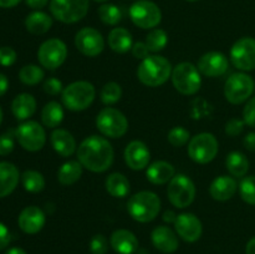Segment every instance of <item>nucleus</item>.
<instances>
[{
  "label": "nucleus",
  "mask_w": 255,
  "mask_h": 254,
  "mask_svg": "<svg viewBox=\"0 0 255 254\" xmlns=\"http://www.w3.org/2000/svg\"><path fill=\"white\" fill-rule=\"evenodd\" d=\"M25 2H26L27 6L31 7V9L40 10L42 9V7L46 6L49 0H25Z\"/></svg>",
  "instance_id": "obj_49"
},
{
  "label": "nucleus",
  "mask_w": 255,
  "mask_h": 254,
  "mask_svg": "<svg viewBox=\"0 0 255 254\" xmlns=\"http://www.w3.org/2000/svg\"><path fill=\"white\" fill-rule=\"evenodd\" d=\"M188 1H197V0H188Z\"/></svg>",
  "instance_id": "obj_57"
},
{
  "label": "nucleus",
  "mask_w": 255,
  "mask_h": 254,
  "mask_svg": "<svg viewBox=\"0 0 255 254\" xmlns=\"http://www.w3.org/2000/svg\"><path fill=\"white\" fill-rule=\"evenodd\" d=\"M232 64L242 71H252L255 69V39L242 37L237 40L231 49Z\"/></svg>",
  "instance_id": "obj_14"
},
{
  "label": "nucleus",
  "mask_w": 255,
  "mask_h": 254,
  "mask_svg": "<svg viewBox=\"0 0 255 254\" xmlns=\"http://www.w3.org/2000/svg\"><path fill=\"white\" fill-rule=\"evenodd\" d=\"M45 222H46L45 213L36 206H29L22 209L17 219L20 229L26 234L39 233L44 228Z\"/></svg>",
  "instance_id": "obj_19"
},
{
  "label": "nucleus",
  "mask_w": 255,
  "mask_h": 254,
  "mask_svg": "<svg viewBox=\"0 0 255 254\" xmlns=\"http://www.w3.org/2000/svg\"><path fill=\"white\" fill-rule=\"evenodd\" d=\"M176 169L166 161H156L146 171L147 179L153 184H166L174 177Z\"/></svg>",
  "instance_id": "obj_25"
},
{
  "label": "nucleus",
  "mask_w": 255,
  "mask_h": 254,
  "mask_svg": "<svg viewBox=\"0 0 255 254\" xmlns=\"http://www.w3.org/2000/svg\"><path fill=\"white\" fill-rule=\"evenodd\" d=\"M14 149V139L10 134L0 136V156H7Z\"/></svg>",
  "instance_id": "obj_45"
},
{
  "label": "nucleus",
  "mask_w": 255,
  "mask_h": 254,
  "mask_svg": "<svg viewBox=\"0 0 255 254\" xmlns=\"http://www.w3.org/2000/svg\"><path fill=\"white\" fill-rule=\"evenodd\" d=\"M101 101L105 105H114L120 101L122 96V89L116 82H107L101 90Z\"/></svg>",
  "instance_id": "obj_37"
},
{
  "label": "nucleus",
  "mask_w": 255,
  "mask_h": 254,
  "mask_svg": "<svg viewBox=\"0 0 255 254\" xmlns=\"http://www.w3.org/2000/svg\"><path fill=\"white\" fill-rule=\"evenodd\" d=\"M44 75L42 69L37 65H25L24 67L20 69L19 79L22 84L32 86V85L39 84L44 79Z\"/></svg>",
  "instance_id": "obj_34"
},
{
  "label": "nucleus",
  "mask_w": 255,
  "mask_h": 254,
  "mask_svg": "<svg viewBox=\"0 0 255 254\" xmlns=\"http://www.w3.org/2000/svg\"><path fill=\"white\" fill-rule=\"evenodd\" d=\"M11 111L20 121H25L36 111V100L30 94H20L12 100Z\"/></svg>",
  "instance_id": "obj_26"
},
{
  "label": "nucleus",
  "mask_w": 255,
  "mask_h": 254,
  "mask_svg": "<svg viewBox=\"0 0 255 254\" xmlns=\"http://www.w3.org/2000/svg\"><path fill=\"white\" fill-rule=\"evenodd\" d=\"M21 0H0V7H5V9H9V7L16 6Z\"/></svg>",
  "instance_id": "obj_51"
},
{
  "label": "nucleus",
  "mask_w": 255,
  "mask_h": 254,
  "mask_svg": "<svg viewBox=\"0 0 255 254\" xmlns=\"http://www.w3.org/2000/svg\"><path fill=\"white\" fill-rule=\"evenodd\" d=\"M109 46L119 54H125L132 49V35L124 27H115L109 34Z\"/></svg>",
  "instance_id": "obj_28"
},
{
  "label": "nucleus",
  "mask_w": 255,
  "mask_h": 254,
  "mask_svg": "<svg viewBox=\"0 0 255 254\" xmlns=\"http://www.w3.org/2000/svg\"><path fill=\"white\" fill-rule=\"evenodd\" d=\"M151 239L153 246L162 253L171 254L178 249V238L176 233L169 227L159 226L153 229L151 234Z\"/></svg>",
  "instance_id": "obj_20"
},
{
  "label": "nucleus",
  "mask_w": 255,
  "mask_h": 254,
  "mask_svg": "<svg viewBox=\"0 0 255 254\" xmlns=\"http://www.w3.org/2000/svg\"><path fill=\"white\" fill-rule=\"evenodd\" d=\"M244 121L238 119H232L226 125V133L231 137H236L242 133L244 128Z\"/></svg>",
  "instance_id": "obj_43"
},
{
  "label": "nucleus",
  "mask_w": 255,
  "mask_h": 254,
  "mask_svg": "<svg viewBox=\"0 0 255 254\" xmlns=\"http://www.w3.org/2000/svg\"><path fill=\"white\" fill-rule=\"evenodd\" d=\"M127 211L134 221L139 223L152 222L161 211V199L151 191H142L128 199Z\"/></svg>",
  "instance_id": "obj_3"
},
{
  "label": "nucleus",
  "mask_w": 255,
  "mask_h": 254,
  "mask_svg": "<svg viewBox=\"0 0 255 254\" xmlns=\"http://www.w3.org/2000/svg\"><path fill=\"white\" fill-rule=\"evenodd\" d=\"M9 89V81L4 74H0V97L5 94Z\"/></svg>",
  "instance_id": "obj_50"
},
{
  "label": "nucleus",
  "mask_w": 255,
  "mask_h": 254,
  "mask_svg": "<svg viewBox=\"0 0 255 254\" xmlns=\"http://www.w3.org/2000/svg\"><path fill=\"white\" fill-rule=\"evenodd\" d=\"M44 91L46 92L47 95H51V96L59 95L60 92L62 91V82L60 81V80L55 79V77L47 79L46 81L44 82Z\"/></svg>",
  "instance_id": "obj_44"
},
{
  "label": "nucleus",
  "mask_w": 255,
  "mask_h": 254,
  "mask_svg": "<svg viewBox=\"0 0 255 254\" xmlns=\"http://www.w3.org/2000/svg\"><path fill=\"white\" fill-rule=\"evenodd\" d=\"M189 131L183 127H173L168 132V142L174 147H182L189 141Z\"/></svg>",
  "instance_id": "obj_39"
},
{
  "label": "nucleus",
  "mask_w": 255,
  "mask_h": 254,
  "mask_svg": "<svg viewBox=\"0 0 255 254\" xmlns=\"http://www.w3.org/2000/svg\"><path fill=\"white\" fill-rule=\"evenodd\" d=\"M52 148L62 157H70L76 151V141L74 136L66 129H55L50 137Z\"/></svg>",
  "instance_id": "obj_24"
},
{
  "label": "nucleus",
  "mask_w": 255,
  "mask_h": 254,
  "mask_svg": "<svg viewBox=\"0 0 255 254\" xmlns=\"http://www.w3.org/2000/svg\"><path fill=\"white\" fill-rule=\"evenodd\" d=\"M5 254H26V252L24 249L19 248V247H14V248H10L9 251H6Z\"/></svg>",
  "instance_id": "obj_54"
},
{
  "label": "nucleus",
  "mask_w": 255,
  "mask_h": 254,
  "mask_svg": "<svg viewBox=\"0 0 255 254\" xmlns=\"http://www.w3.org/2000/svg\"><path fill=\"white\" fill-rule=\"evenodd\" d=\"M129 17L141 29H154L161 22L162 12L151 0H138L129 7Z\"/></svg>",
  "instance_id": "obj_10"
},
{
  "label": "nucleus",
  "mask_w": 255,
  "mask_h": 254,
  "mask_svg": "<svg viewBox=\"0 0 255 254\" xmlns=\"http://www.w3.org/2000/svg\"><path fill=\"white\" fill-rule=\"evenodd\" d=\"M101 21L106 25H117L122 19V12L114 4H102L97 10Z\"/></svg>",
  "instance_id": "obj_36"
},
{
  "label": "nucleus",
  "mask_w": 255,
  "mask_h": 254,
  "mask_svg": "<svg viewBox=\"0 0 255 254\" xmlns=\"http://www.w3.org/2000/svg\"><path fill=\"white\" fill-rule=\"evenodd\" d=\"M94 1H97V2H105V1H107V0H94Z\"/></svg>",
  "instance_id": "obj_56"
},
{
  "label": "nucleus",
  "mask_w": 255,
  "mask_h": 254,
  "mask_svg": "<svg viewBox=\"0 0 255 254\" xmlns=\"http://www.w3.org/2000/svg\"><path fill=\"white\" fill-rule=\"evenodd\" d=\"M219 144L216 137L208 132L198 133L192 137L188 144V154L194 162L201 164L209 163L216 158Z\"/></svg>",
  "instance_id": "obj_9"
},
{
  "label": "nucleus",
  "mask_w": 255,
  "mask_h": 254,
  "mask_svg": "<svg viewBox=\"0 0 255 254\" xmlns=\"http://www.w3.org/2000/svg\"><path fill=\"white\" fill-rule=\"evenodd\" d=\"M239 193L246 203L255 206V176L246 177L239 184Z\"/></svg>",
  "instance_id": "obj_38"
},
{
  "label": "nucleus",
  "mask_w": 255,
  "mask_h": 254,
  "mask_svg": "<svg viewBox=\"0 0 255 254\" xmlns=\"http://www.w3.org/2000/svg\"><path fill=\"white\" fill-rule=\"evenodd\" d=\"M177 219V214L172 211H167L163 216V221L168 222V223H174Z\"/></svg>",
  "instance_id": "obj_52"
},
{
  "label": "nucleus",
  "mask_w": 255,
  "mask_h": 254,
  "mask_svg": "<svg viewBox=\"0 0 255 254\" xmlns=\"http://www.w3.org/2000/svg\"><path fill=\"white\" fill-rule=\"evenodd\" d=\"M226 166L229 173L233 177H244L249 171V161L246 154L234 151L228 154L226 159Z\"/></svg>",
  "instance_id": "obj_31"
},
{
  "label": "nucleus",
  "mask_w": 255,
  "mask_h": 254,
  "mask_svg": "<svg viewBox=\"0 0 255 254\" xmlns=\"http://www.w3.org/2000/svg\"><path fill=\"white\" fill-rule=\"evenodd\" d=\"M237 189H238V184L233 177L221 176L212 182L209 187V193L212 198L216 201L224 202L231 199L236 194Z\"/></svg>",
  "instance_id": "obj_23"
},
{
  "label": "nucleus",
  "mask_w": 255,
  "mask_h": 254,
  "mask_svg": "<svg viewBox=\"0 0 255 254\" xmlns=\"http://www.w3.org/2000/svg\"><path fill=\"white\" fill-rule=\"evenodd\" d=\"M244 147H246L248 151L251 152H255V132H251V133L247 134L244 137Z\"/></svg>",
  "instance_id": "obj_48"
},
{
  "label": "nucleus",
  "mask_w": 255,
  "mask_h": 254,
  "mask_svg": "<svg viewBox=\"0 0 255 254\" xmlns=\"http://www.w3.org/2000/svg\"><path fill=\"white\" fill-rule=\"evenodd\" d=\"M172 75V65L166 57L151 55L142 60L137 70V77L148 87H158L163 85Z\"/></svg>",
  "instance_id": "obj_2"
},
{
  "label": "nucleus",
  "mask_w": 255,
  "mask_h": 254,
  "mask_svg": "<svg viewBox=\"0 0 255 254\" xmlns=\"http://www.w3.org/2000/svg\"><path fill=\"white\" fill-rule=\"evenodd\" d=\"M174 228L178 236L188 243L198 241L203 232L202 222L193 213H182L177 216Z\"/></svg>",
  "instance_id": "obj_17"
},
{
  "label": "nucleus",
  "mask_w": 255,
  "mask_h": 254,
  "mask_svg": "<svg viewBox=\"0 0 255 254\" xmlns=\"http://www.w3.org/2000/svg\"><path fill=\"white\" fill-rule=\"evenodd\" d=\"M82 174V164L79 161L65 162L57 172V179L62 186L76 183Z\"/></svg>",
  "instance_id": "obj_30"
},
{
  "label": "nucleus",
  "mask_w": 255,
  "mask_h": 254,
  "mask_svg": "<svg viewBox=\"0 0 255 254\" xmlns=\"http://www.w3.org/2000/svg\"><path fill=\"white\" fill-rule=\"evenodd\" d=\"M1 122H2V111L1 109H0V125H1Z\"/></svg>",
  "instance_id": "obj_55"
},
{
  "label": "nucleus",
  "mask_w": 255,
  "mask_h": 254,
  "mask_svg": "<svg viewBox=\"0 0 255 254\" xmlns=\"http://www.w3.org/2000/svg\"><path fill=\"white\" fill-rule=\"evenodd\" d=\"M19 169L15 164L5 161L0 162V198L11 194L19 183Z\"/></svg>",
  "instance_id": "obj_22"
},
{
  "label": "nucleus",
  "mask_w": 255,
  "mask_h": 254,
  "mask_svg": "<svg viewBox=\"0 0 255 254\" xmlns=\"http://www.w3.org/2000/svg\"><path fill=\"white\" fill-rule=\"evenodd\" d=\"M15 136L20 146L29 152L40 151L46 142L44 127L36 121L22 122L15 131Z\"/></svg>",
  "instance_id": "obj_12"
},
{
  "label": "nucleus",
  "mask_w": 255,
  "mask_h": 254,
  "mask_svg": "<svg viewBox=\"0 0 255 254\" xmlns=\"http://www.w3.org/2000/svg\"><path fill=\"white\" fill-rule=\"evenodd\" d=\"M197 67L204 76L217 77L226 74L229 67V62L226 55L222 52L211 51L199 57Z\"/></svg>",
  "instance_id": "obj_16"
},
{
  "label": "nucleus",
  "mask_w": 255,
  "mask_h": 254,
  "mask_svg": "<svg viewBox=\"0 0 255 254\" xmlns=\"http://www.w3.org/2000/svg\"><path fill=\"white\" fill-rule=\"evenodd\" d=\"M114 157L111 143L100 136L87 137L77 149V158L82 167L96 173L107 171L114 163Z\"/></svg>",
  "instance_id": "obj_1"
},
{
  "label": "nucleus",
  "mask_w": 255,
  "mask_h": 254,
  "mask_svg": "<svg viewBox=\"0 0 255 254\" xmlns=\"http://www.w3.org/2000/svg\"><path fill=\"white\" fill-rule=\"evenodd\" d=\"M21 183L25 191L30 192V193H39L45 188V178L40 172L32 171H25L21 174Z\"/></svg>",
  "instance_id": "obj_33"
},
{
  "label": "nucleus",
  "mask_w": 255,
  "mask_h": 254,
  "mask_svg": "<svg viewBox=\"0 0 255 254\" xmlns=\"http://www.w3.org/2000/svg\"><path fill=\"white\" fill-rule=\"evenodd\" d=\"M90 251L92 254H106L109 251V241L102 234H96L90 242Z\"/></svg>",
  "instance_id": "obj_40"
},
{
  "label": "nucleus",
  "mask_w": 255,
  "mask_h": 254,
  "mask_svg": "<svg viewBox=\"0 0 255 254\" xmlns=\"http://www.w3.org/2000/svg\"><path fill=\"white\" fill-rule=\"evenodd\" d=\"M52 26V17L44 11L31 12L25 19V27L32 35L46 34Z\"/></svg>",
  "instance_id": "obj_27"
},
{
  "label": "nucleus",
  "mask_w": 255,
  "mask_h": 254,
  "mask_svg": "<svg viewBox=\"0 0 255 254\" xmlns=\"http://www.w3.org/2000/svg\"><path fill=\"white\" fill-rule=\"evenodd\" d=\"M254 80L244 72L233 74L224 85V96L231 104L239 105L252 96L254 91Z\"/></svg>",
  "instance_id": "obj_11"
},
{
  "label": "nucleus",
  "mask_w": 255,
  "mask_h": 254,
  "mask_svg": "<svg viewBox=\"0 0 255 254\" xmlns=\"http://www.w3.org/2000/svg\"><path fill=\"white\" fill-rule=\"evenodd\" d=\"M96 96L94 85L89 81H76L65 87L62 91V102L70 111H84L91 106Z\"/></svg>",
  "instance_id": "obj_4"
},
{
  "label": "nucleus",
  "mask_w": 255,
  "mask_h": 254,
  "mask_svg": "<svg viewBox=\"0 0 255 254\" xmlns=\"http://www.w3.org/2000/svg\"><path fill=\"white\" fill-rule=\"evenodd\" d=\"M10 241H11V234H10L9 229L5 224L0 222V251L6 248L9 246Z\"/></svg>",
  "instance_id": "obj_47"
},
{
  "label": "nucleus",
  "mask_w": 255,
  "mask_h": 254,
  "mask_svg": "<svg viewBox=\"0 0 255 254\" xmlns=\"http://www.w3.org/2000/svg\"><path fill=\"white\" fill-rule=\"evenodd\" d=\"M132 55H133L136 59L138 60H144L146 57L149 56V49L146 45V42H136V44L132 46Z\"/></svg>",
  "instance_id": "obj_46"
},
{
  "label": "nucleus",
  "mask_w": 255,
  "mask_h": 254,
  "mask_svg": "<svg viewBox=\"0 0 255 254\" xmlns=\"http://www.w3.org/2000/svg\"><path fill=\"white\" fill-rule=\"evenodd\" d=\"M64 120V110L56 101H51L44 106L41 111V121L49 128H55Z\"/></svg>",
  "instance_id": "obj_32"
},
{
  "label": "nucleus",
  "mask_w": 255,
  "mask_h": 254,
  "mask_svg": "<svg viewBox=\"0 0 255 254\" xmlns=\"http://www.w3.org/2000/svg\"><path fill=\"white\" fill-rule=\"evenodd\" d=\"M111 247L119 254H133L138 249V239L127 229H117L110 239Z\"/></svg>",
  "instance_id": "obj_21"
},
{
  "label": "nucleus",
  "mask_w": 255,
  "mask_h": 254,
  "mask_svg": "<svg viewBox=\"0 0 255 254\" xmlns=\"http://www.w3.org/2000/svg\"><path fill=\"white\" fill-rule=\"evenodd\" d=\"M246 253L247 254H255V237L254 238H252L251 241L248 242V244H247Z\"/></svg>",
  "instance_id": "obj_53"
},
{
  "label": "nucleus",
  "mask_w": 255,
  "mask_h": 254,
  "mask_svg": "<svg viewBox=\"0 0 255 254\" xmlns=\"http://www.w3.org/2000/svg\"><path fill=\"white\" fill-rule=\"evenodd\" d=\"M168 199L177 208H187L191 206L196 197V186L189 177L177 174L169 181L167 188Z\"/></svg>",
  "instance_id": "obj_8"
},
{
  "label": "nucleus",
  "mask_w": 255,
  "mask_h": 254,
  "mask_svg": "<svg viewBox=\"0 0 255 254\" xmlns=\"http://www.w3.org/2000/svg\"><path fill=\"white\" fill-rule=\"evenodd\" d=\"M67 57V47L62 40L49 39L42 42L37 51V60L47 70L61 66Z\"/></svg>",
  "instance_id": "obj_13"
},
{
  "label": "nucleus",
  "mask_w": 255,
  "mask_h": 254,
  "mask_svg": "<svg viewBox=\"0 0 255 254\" xmlns=\"http://www.w3.org/2000/svg\"><path fill=\"white\" fill-rule=\"evenodd\" d=\"M96 126L104 136L110 138H120L128 129V121L121 111L112 107L101 110L96 117Z\"/></svg>",
  "instance_id": "obj_7"
},
{
  "label": "nucleus",
  "mask_w": 255,
  "mask_h": 254,
  "mask_svg": "<svg viewBox=\"0 0 255 254\" xmlns=\"http://www.w3.org/2000/svg\"><path fill=\"white\" fill-rule=\"evenodd\" d=\"M105 186H106V191L116 198H124L129 193V189H131L127 177L119 172L110 174L106 178Z\"/></svg>",
  "instance_id": "obj_29"
},
{
  "label": "nucleus",
  "mask_w": 255,
  "mask_h": 254,
  "mask_svg": "<svg viewBox=\"0 0 255 254\" xmlns=\"http://www.w3.org/2000/svg\"><path fill=\"white\" fill-rule=\"evenodd\" d=\"M243 121L249 127H255V97L248 100L243 110Z\"/></svg>",
  "instance_id": "obj_41"
},
{
  "label": "nucleus",
  "mask_w": 255,
  "mask_h": 254,
  "mask_svg": "<svg viewBox=\"0 0 255 254\" xmlns=\"http://www.w3.org/2000/svg\"><path fill=\"white\" fill-rule=\"evenodd\" d=\"M75 45L82 55L95 57L104 51L105 40L99 30L94 27H82L75 36Z\"/></svg>",
  "instance_id": "obj_15"
},
{
  "label": "nucleus",
  "mask_w": 255,
  "mask_h": 254,
  "mask_svg": "<svg viewBox=\"0 0 255 254\" xmlns=\"http://www.w3.org/2000/svg\"><path fill=\"white\" fill-rule=\"evenodd\" d=\"M172 84L182 95H194L199 91L202 77L198 67L191 62H181L172 70Z\"/></svg>",
  "instance_id": "obj_5"
},
{
  "label": "nucleus",
  "mask_w": 255,
  "mask_h": 254,
  "mask_svg": "<svg viewBox=\"0 0 255 254\" xmlns=\"http://www.w3.org/2000/svg\"><path fill=\"white\" fill-rule=\"evenodd\" d=\"M151 153L148 147L142 141H132L125 149V161L127 166L133 171L144 169L149 163Z\"/></svg>",
  "instance_id": "obj_18"
},
{
  "label": "nucleus",
  "mask_w": 255,
  "mask_h": 254,
  "mask_svg": "<svg viewBox=\"0 0 255 254\" xmlns=\"http://www.w3.org/2000/svg\"><path fill=\"white\" fill-rule=\"evenodd\" d=\"M168 42V35L162 29H153L146 37V45L151 52H158L166 47Z\"/></svg>",
  "instance_id": "obj_35"
},
{
  "label": "nucleus",
  "mask_w": 255,
  "mask_h": 254,
  "mask_svg": "<svg viewBox=\"0 0 255 254\" xmlns=\"http://www.w3.org/2000/svg\"><path fill=\"white\" fill-rule=\"evenodd\" d=\"M89 0H50L52 16L64 24H74L86 16Z\"/></svg>",
  "instance_id": "obj_6"
},
{
  "label": "nucleus",
  "mask_w": 255,
  "mask_h": 254,
  "mask_svg": "<svg viewBox=\"0 0 255 254\" xmlns=\"http://www.w3.org/2000/svg\"><path fill=\"white\" fill-rule=\"evenodd\" d=\"M16 61V51L10 46L0 47V65L11 66Z\"/></svg>",
  "instance_id": "obj_42"
}]
</instances>
